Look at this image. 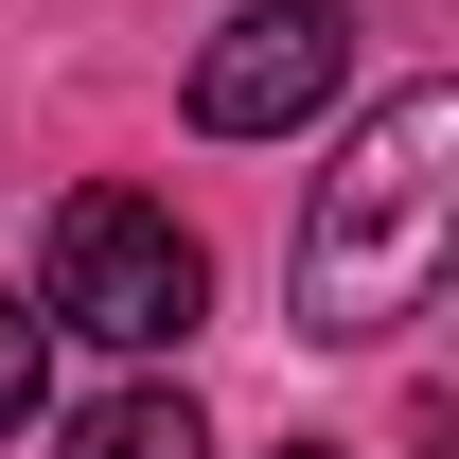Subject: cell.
Wrapping results in <instances>:
<instances>
[{"label": "cell", "mask_w": 459, "mask_h": 459, "mask_svg": "<svg viewBox=\"0 0 459 459\" xmlns=\"http://www.w3.org/2000/svg\"><path fill=\"white\" fill-rule=\"evenodd\" d=\"M36 300L54 336H107V353H177L212 318V247L160 212V195H71L54 247H36Z\"/></svg>", "instance_id": "7a4b0ae2"}, {"label": "cell", "mask_w": 459, "mask_h": 459, "mask_svg": "<svg viewBox=\"0 0 459 459\" xmlns=\"http://www.w3.org/2000/svg\"><path fill=\"white\" fill-rule=\"evenodd\" d=\"M36 389H54V318L0 300V424H36Z\"/></svg>", "instance_id": "5b68a950"}, {"label": "cell", "mask_w": 459, "mask_h": 459, "mask_svg": "<svg viewBox=\"0 0 459 459\" xmlns=\"http://www.w3.org/2000/svg\"><path fill=\"white\" fill-rule=\"evenodd\" d=\"M336 89H353V18L336 0H230L177 107L212 124V142H283V124H318Z\"/></svg>", "instance_id": "3957f363"}, {"label": "cell", "mask_w": 459, "mask_h": 459, "mask_svg": "<svg viewBox=\"0 0 459 459\" xmlns=\"http://www.w3.org/2000/svg\"><path fill=\"white\" fill-rule=\"evenodd\" d=\"M442 247H459V89H389V107L336 142L318 212H300V336L318 353H371L442 300Z\"/></svg>", "instance_id": "6da1fadb"}, {"label": "cell", "mask_w": 459, "mask_h": 459, "mask_svg": "<svg viewBox=\"0 0 459 459\" xmlns=\"http://www.w3.org/2000/svg\"><path fill=\"white\" fill-rule=\"evenodd\" d=\"M54 459H212V424H195V389H107V406H71Z\"/></svg>", "instance_id": "277c9868"}, {"label": "cell", "mask_w": 459, "mask_h": 459, "mask_svg": "<svg viewBox=\"0 0 459 459\" xmlns=\"http://www.w3.org/2000/svg\"><path fill=\"white\" fill-rule=\"evenodd\" d=\"M283 459H336V442H283Z\"/></svg>", "instance_id": "8992f818"}]
</instances>
